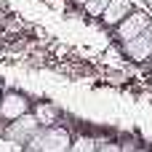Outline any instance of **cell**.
<instances>
[{"label": "cell", "instance_id": "13", "mask_svg": "<svg viewBox=\"0 0 152 152\" xmlns=\"http://www.w3.org/2000/svg\"><path fill=\"white\" fill-rule=\"evenodd\" d=\"M150 69H152V59H150Z\"/></svg>", "mask_w": 152, "mask_h": 152}, {"label": "cell", "instance_id": "2", "mask_svg": "<svg viewBox=\"0 0 152 152\" xmlns=\"http://www.w3.org/2000/svg\"><path fill=\"white\" fill-rule=\"evenodd\" d=\"M37 131H40V123H37V118H35L32 112H27V115H21V118L11 120V123L3 128V136H5L8 142H13V144H21V147H27Z\"/></svg>", "mask_w": 152, "mask_h": 152}, {"label": "cell", "instance_id": "9", "mask_svg": "<svg viewBox=\"0 0 152 152\" xmlns=\"http://www.w3.org/2000/svg\"><path fill=\"white\" fill-rule=\"evenodd\" d=\"M110 3H112V0H88V3H86V11H88L91 16H102Z\"/></svg>", "mask_w": 152, "mask_h": 152}, {"label": "cell", "instance_id": "12", "mask_svg": "<svg viewBox=\"0 0 152 152\" xmlns=\"http://www.w3.org/2000/svg\"><path fill=\"white\" fill-rule=\"evenodd\" d=\"M72 3H75V5H83V8H86V3H88V0H72Z\"/></svg>", "mask_w": 152, "mask_h": 152}, {"label": "cell", "instance_id": "7", "mask_svg": "<svg viewBox=\"0 0 152 152\" xmlns=\"http://www.w3.org/2000/svg\"><path fill=\"white\" fill-rule=\"evenodd\" d=\"M32 115L37 118L40 126H59V107L51 102H37L32 107Z\"/></svg>", "mask_w": 152, "mask_h": 152}, {"label": "cell", "instance_id": "14", "mask_svg": "<svg viewBox=\"0 0 152 152\" xmlns=\"http://www.w3.org/2000/svg\"><path fill=\"white\" fill-rule=\"evenodd\" d=\"M0 99H3V94H0Z\"/></svg>", "mask_w": 152, "mask_h": 152}, {"label": "cell", "instance_id": "4", "mask_svg": "<svg viewBox=\"0 0 152 152\" xmlns=\"http://www.w3.org/2000/svg\"><path fill=\"white\" fill-rule=\"evenodd\" d=\"M150 24H152V19H150L147 11H131V13H128V16L115 27V35H118L120 43H126V40L136 37V35H142Z\"/></svg>", "mask_w": 152, "mask_h": 152}, {"label": "cell", "instance_id": "8", "mask_svg": "<svg viewBox=\"0 0 152 152\" xmlns=\"http://www.w3.org/2000/svg\"><path fill=\"white\" fill-rule=\"evenodd\" d=\"M96 150H99V139H96V136H88V134L72 136L69 152H96Z\"/></svg>", "mask_w": 152, "mask_h": 152}, {"label": "cell", "instance_id": "1", "mask_svg": "<svg viewBox=\"0 0 152 152\" xmlns=\"http://www.w3.org/2000/svg\"><path fill=\"white\" fill-rule=\"evenodd\" d=\"M69 144H72L69 128H61V126H40V131L32 136V142L27 147L32 152H69Z\"/></svg>", "mask_w": 152, "mask_h": 152}, {"label": "cell", "instance_id": "3", "mask_svg": "<svg viewBox=\"0 0 152 152\" xmlns=\"http://www.w3.org/2000/svg\"><path fill=\"white\" fill-rule=\"evenodd\" d=\"M27 112H32V102L24 94H19V91H5L3 94V99H0V120L3 123H11V120L27 115Z\"/></svg>", "mask_w": 152, "mask_h": 152}, {"label": "cell", "instance_id": "10", "mask_svg": "<svg viewBox=\"0 0 152 152\" xmlns=\"http://www.w3.org/2000/svg\"><path fill=\"white\" fill-rule=\"evenodd\" d=\"M96 152H123V147H120V142H118V139H102Z\"/></svg>", "mask_w": 152, "mask_h": 152}, {"label": "cell", "instance_id": "6", "mask_svg": "<svg viewBox=\"0 0 152 152\" xmlns=\"http://www.w3.org/2000/svg\"><path fill=\"white\" fill-rule=\"evenodd\" d=\"M131 11H134L131 0H112V3L104 8V13H102L99 19H102L107 27H118V24H120V21H123Z\"/></svg>", "mask_w": 152, "mask_h": 152}, {"label": "cell", "instance_id": "5", "mask_svg": "<svg viewBox=\"0 0 152 152\" xmlns=\"http://www.w3.org/2000/svg\"><path fill=\"white\" fill-rule=\"evenodd\" d=\"M120 45H123V53L128 59H134V61H150L152 59V24L142 35H136V37H131V40H126Z\"/></svg>", "mask_w": 152, "mask_h": 152}, {"label": "cell", "instance_id": "11", "mask_svg": "<svg viewBox=\"0 0 152 152\" xmlns=\"http://www.w3.org/2000/svg\"><path fill=\"white\" fill-rule=\"evenodd\" d=\"M120 147H123V152H147L144 147H139L136 142H120Z\"/></svg>", "mask_w": 152, "mask_h": 152}]
</instances>
